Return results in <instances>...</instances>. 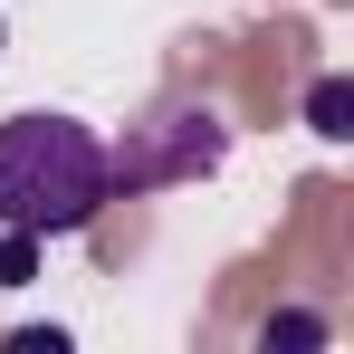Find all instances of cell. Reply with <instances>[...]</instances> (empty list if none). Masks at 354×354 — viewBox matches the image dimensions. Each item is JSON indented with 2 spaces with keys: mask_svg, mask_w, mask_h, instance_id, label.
I'll return each instance as SVG.
<instances>
[{
  "mask_svg": "<svg viewBox=\"0 0 354 354\" xmlns=\"http://www.w3.org/2000/svg\"><path fill=\"white\" fill-rule=\"evenodd\" d=\"M115 201L106 134L77 115H10L0 124V230L67 239Z\"/></svg>",
  "mask_w": 354,
  "mask_h": 354,
  "instance_id": "obj_1",
  "label": "cell"
},
{
  "mask_svg": "<svg viewBox=\"0 0 354 354\" xmlns=\"http://www.w3.org/2000/svg\"><path fill=\"white\" fill-rule=\"evenodd\" d=\"M221 144H230V124L211 115V106H163V115L134 124V144H106V173L124 192H144V182H182V173H211L221 163Z\"/></svg>",
  "mask_w": 354,
  "mask_h": 354,
  "instance_id": "obj_2",
  "label": "cell"
},
{
  "mask_svg": "<svg viewBox=\"0 0 354 354\" xmlns=\"http://www.w3.org/2000/svg\"><path fill=\"white\" fill-rule=\"evenodd\" d=\"M306 124H316L326 144H345V134H354V86H345V77H316V96H306Z\"/></svg>",
  "mask_w": 354,
  "mask_h": 354,
  "instance_id": "obj_3",
  "label": "cell"
},
{
  "mask_svg": "<svg viewBox=\"0 0 354 354\" xmlns=\"http://www.w3.org/2000/svg\"><path fill=\"white\" fill-rule=\"evenodd\" d=\"M259 345H268V354H278V345H326V316H268Z\"/></svg>",
  "mask_w": 354,
  "mask_h": 354,
  "instance_id": "obj_4",
  "label": "cell"
}]
</instances>
